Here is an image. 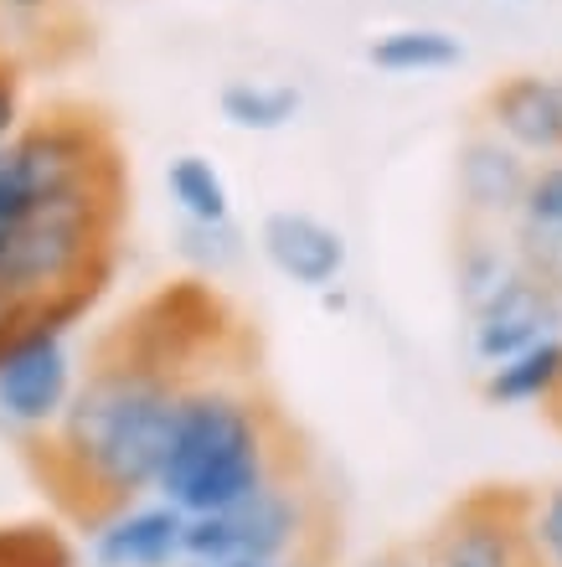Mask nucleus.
<instances>
[{
    "mask_svg": "<svg viewBox=\"0 0 562 567\" xmlns=\"http://www.w3.org/2000/svg\"><path fill=\"white\" fill-rule=\"evenodd\" d=\"M284 567H320V563H315V557L305 553V557H295V563H284Z\"/></svg>",
    "mask_w": 562,
    "mask_h": 567,
    "instance_id": "a878e982",
    "label": "nucleus"
},
{
    "mask_svg": "<svg viewBox=\"0 0 562 567\" xmlns=\"http://www.w3.org/2000/svg\"><path fill=\"white\" fill-rule=\"evenodd\" d=\"M511 243H517L521 274L537 279L542 289L562 299V233H537V227H511Z\"/></svg>",
    "mask_w": 562,
    "mask_h": 567,
    "instance_id": "412c9836",
    "label": "nucleus"
},
{
    "mask_svg": "<svg viewBox=\"0 0 562 567\" xmlns=\"http://www.w3.org/2000/svg\"><path fill=\"white\" fill-rule=\"evenodd\" d=\"M548 336H562V299L552 289H542L537 279H527V274L505 284L490 305L464 315V346H470L480 372L501 367V361L548 341Z\"/></svg>",
    "mask_w": 562,
    "mask_h": 567,
    "instance_id": "1a4fd4ad",
    "label": "nucleus"
},
{
    "mask_svg": "<svg viewBox=\"0 0 562 567\" xmlns=\"http://www.w3.org/2000/svg\"><path fill=\"white\" fill-rule=\"evenodd\" d=\"M511 279H521V258H517V243H511V227L459 223L454 254H449V284H454L459 315H474L480 305H490Z\"/></svg>",
    "mask_w": 562,
    "mask_h": 567,
    "instance_id": "f8f14e48",
    "label": "nucleus"
},
{
    "mask_svg": "<svg viewBox=\"0 0 562 567\" xmlns=\"http://www.w3.org/2000/svg\"><path fill=\"white\" fill-rule=\"evenodd\" d=\"M21 124H27V78L21 62L0 52V150L11 145Z\"/></svg>",
    "mask_w": 562,
    "mask_h": 567,
    "instance_id": "4be33fe9",
    "label": "nucleus"
},
{
    "mask_svg": "<svg viewBox=\"0 0 562 567\" xmlns=\"http://www.w3.org/2000/svg\"><path fill=\"white\" fill-rule=\"evenodd\" d=\"M511 227H537V233H562V161H537L521 212Z\"/></svg>",
    "mask_w": 562,
    "mask_h": 567,
    "instance_id": "aec40b11",
    "label": "nucleus"
},
{
    "mask_svg": "<svg viewBox=\"0 0 562 567\" xmlns=\"http://www.w3.org/2000/svg\"><path fill=\"white\" fill-rule=\"evenodd\" d=\"M279 470L289 464H284V429L274 408L233 377H192L181 392L155 495L171 501L181 516H207L258 491Z\"/></svg>",
    "mask_w": 562,
    "mask_h": 567,
    "instance_id": "7ed1b4c3",
    "label": "nucleus"
},
{
    "mask_svg": "<svg viewBox=\"0 0 562 567\" xmlns=\"http://www.w3.org/2000/svg\"><path fill=\"white\" fill-rule=\"evenodd\" d=\"M78 377L83 372H78L73 330L31 315L27 330L0 351V419L42 439L62 419V408L73 403Z\"/></svg>",
    "mask_w": 562,
    "mask_h": 567,
    "instance_id": "39448f33",
    "label": "nucleus"
},
{
    "mask_svg": "<svg viewBox=\"0 0 562 567\" xmlns=\"http://www.w3.org/2000/svg\"><path fill=\"white\" fill-rule=\"evenodd\" d=\"M480 124L527 161H562V104L552 73H511L480 99Z\"/></svg>",
    "mask_w": 562,
    "mask_h": 567,
    "instance_id": "9d476101",
    "label": "nucleus"
},
{
    "mask_svg": "<svg viewBox=\"0 0 562 567\" xmlns=\"http://www.w3.org/2000/svg\"><path fill=\"white\" fill-rule=\"evenodd\" d=\"M367 62L377 73H392V78L449 73V68L464 62V42L445 27H392V31H377L367 42Z\"/></svg>",
    "mask_w": 562,
    "mask_h": 567,
    "instance_id": "2eb2a0df",
    "label": "nucleus"
},
{
    "mask_svg": "<svg viewBox=\"0 0 562 567\" xmlns=\"http://www.w3.org/2000/svg\"><path fill=\"white\" fill-rule=\"evenodd\" d=\"M192 567V563H186ZM223 567H274V563H223Z\"/></svg>",
    "mask_w": 562,
    "mask_h": 567,
    "instance_id": "bb28decb",
    "label": "nucleus"
},
{
    "mask_svg": "<svg viewBox=\"0 0 562 567\" xmlns=\"http://www.w3.org/2000/svg\"><path fill=\"white\" fill-rule=\"evenodd\" d=\"M0 161H6V150H0Z\"/></svg>",
    "mask_w": 562,
    "mask_h": 567,
    "instance_id": "c756f323",
    "label": "nucleus"
},
{
    "mask_svg": "<svg viewBox=\"0 0 562 567\" xmlns=\"http://www.w3.org/2000/svg\"><path fill=\"white\" fill-rule=\"evenodd\" d=\"M202 377L192 361L171 357L140 326H124L78 377L73 403L62 408L47 439V485L73 522H104L155 491L165 444L176 429L186 382Z\"/></svg>",
    "mask_w": 562,
    "mask_h": 567,
    "instance_id": "f257e3e1",
    "label": "nucleus"
},
{
    "mask_svg": "<svg viewBox=\"0 0 562 567\" xmlns=\"http://www.w3.org/2000/svg\"><path fill=\"white\" fill-rule=\"evenodd\" d=\"M532 181V161L511 150L501 135H490L486 124H474L470 135L454 145V207L459 223L474 227H511L521 212Z\"/></svg>",
    "mask_w": 562,
    "mask_h": 567,
    "instance_id": "0eeeda50",
    "label": "nucleus"
},
{
    "mask_svg": "<svg viewBox=\"0 0 562 567\" xmlns=\"http://www.w3.org/2000/svg\"><path fill=\"white\" fill-rule=\"evenodd\" d=\"M217 114L243 135H279L305 114V93L284 78H233L217 89Z\"/></svg>",
    "mask_w": 562,
    "mask_h": 567,
    "instance_id": "4468645a",
    "label": "nucleus"
},
{
    "mask_svg": "<svg viewBox=\"0 0 562 567\" xmlns=\"http://www.w3.org/2000/svg\"><path fill=\"white\" fill-rule=\"evenodd\" d=\"M186 516L171 501H130L93 522V567H186Z\"/></svg>",
    "mask_w": 562,
    "mask_h": 567,
    "instance_id": "9b49d317",
    "label": "nucleus"
},
{
    "mask_svg": "<svg viewBox=\"0 0 562 567\" xmlns=\"http://www.w3.org/2000/svg\"><path fill=\"white\" fill-rule=\"evenodd\" d=\"M248 248L253 243H248V233L237 227V217H227V223H176V258L207 284L243 269V264H248Z\"/></svg>",
    "mask_w": 562,
    "mask_h": 567,
    "instance_id": "f3484780",
    "label": "nucleus"
},
{
    "mask_svg": "<svg viewBox=\"0 0 562 567\" xmlns=\"http://www.w3.org/2000/svg\"><path fill=\"white\" fill-rule=\"evenodd\" d=\"M548 413H552V419H558V429H562V398H558V403L548 408Z\"/></svg>",
    "mask_w": 562,
    "mask_h": 567,
    "instance_id": "cd10ccee",
    "label": "nucleus"
},
{
    "mask_svg": "<svg viewBox=\"0 0 562 567\" xmlns=\"http://www.w3.org/2000/svg\"><path fill=\"white\" fill-rule=\"evenodd\" d=\"M315 532V501L310 491L289 480V470L268 475L258 491L207 516H186V542L181 553L192 567H223V563H295L305 557Z\"/></svg>",
    "mask_w": 562,
    "mask_h": 567,
    "instance_id": "20e7f679",
    "label": "nucleus"
},
{
    "mask_svg": "<svg viewBox=\"0 0 562 567\" xmlns=\"http://www.w3.org/2000/svg\"><path fill=\"white\" fill-rule=\"evenodd\" d=\"M0 567H78V553L58 522L21 516L0 522Z\"/></svg>",
    "mask_w": 562,
    "mask_h": 567,
    "instance_id": "a211bd4d",
    "label": "nucleus"
},
{
    "mask_svg": "<svg viewBox=\"0 0 562 567\" xmlns=\"http://www.w3.org/2000/svg\"><path fill=\"white\" fill-rule=\"evenodd\" d=\"M165 196L181 223H227L233 217V186L207 155H176L165 165Z\"/></svg>",
    "mask_w": 562,
    "mask_h": 567,
    "instance_id": "dca6fc26",
    "label": "nucleus"
},
{
    "mask_svg": "<svg viewBox=\"0 0 562 567\" xmlns=\"http://www.w3.org/2000/svg\"><path fill=\"white\" fill-rule=\"evenodd\" d=\"M521 532H527L532 567H562V480L527 491V506H521Z\"/></svg>",
    "mask_w": 562,
    "mask_h": 567,
    "instance_id": "6ab92c4d",
    "label": "nucleus"
},
{
    "mask_svg": "<svg viewBox=\"0 0 562 567\" xmlns=\"http://www.w3.org/2000/svg\"><path fill=\"white\" fill-rule=\"evenodd\" d=\"M521 506H527L521 485H480L445 511L423 553L433 567H532Z\"/></svg>",
    "mask_w": 562,
    "mask_h": 567,
    "instance_id": "423d86ee",
    "label": "nucleus"
},
{
    "mask_svg": "<svg viewBox=\"0 0 562 567\" xmlns=\"http://www.w3.org/2000/svg\"><path fill=\"white\" fill-rule=\"evenodd\" d=\"M124 227V165L42 196L0 248V284L27 299L37 320L78 330L104 299Z\"/></svg>",
    "mask_w": 562,
    "mask_h": 567,
    "instance_id": "f03ea898",
    "label": "nucleus"
},
{
    "mask_svg": "<svg viewBox=\"0 0 562 567\" xmlns=\"http://www.w3.org/2000/svg\"><path fill=\"white\" fill-rule=\"evenodd\" d=\"M367 567H433V563H429V553H423V547H392V553L371 557Z\"/></svg>",
    "mask_w": 562,
    "mask_h": 567,
    "instance_id": "393cba45",
    "label": "nucleus"
},
{
    "mask_svg": "<svg viewBox=\"0 0 562 567\" xmlns=\"http://www.w3.org/2000/svg\"><path fill=\"white\" fill-rule=\"evenodd\" d=\"M62 11H68V0H0V21L6 27H27V31L52 27Z\"/></svg>",
    "mask_w": 562,
    "mask_h": 567,
    "instance_id": "5701e85b",
    "label": "nucleus"
},
{
    "mask_svg": "<svg viewBox=\"0 0 562 567\" xmlns=\"http://www.w3.org/2000/svg\"><path fill=\"white\" fill-rule=\"evenodd\" d=\"M27 320H31V305H27V299H16L11 289L0 284V351H6L21 330H27Z\"/></svg>",
    "mask_w": 562,
    "mask_h": 567,
    "instance_id": "b1692460",
    "label": "nucleus"
},
{
    "mask_svg": "<svg viewBox=\"0 0 562 567\" xmlns=\"http://www.w3.org/2000/svg\"><path fill=\"white\" fill-rule=\"evenodd\" d=\"M258 254L284 284H295L305 295H326L346 279V264H351V248H346V233L315 212L299 207H274L258 223Z\"/></svg>",
    "mask_w": 562,
    "mask_h": 567,
    "instance_id": "6e6552de",
    "label": "nucleus"
},
{
    "mask_svg": "<svg viewBox=\"0 0 562 567\" xmlns=\"http://www.w3.org/2000/svg\"><path fill=\"white\" fill-rule=\"evenodd\" d=\"M552 89H558V104H562V73H552Z\"/></svg>",
    "mask_w": 562,
    "mask_h": 567,
    "instance_id": "c85d7f7f",
    "label": "nucleus"
},
{
    "mask_svg": "<svg viewBox=\"0 0 562 567\" xmlns=\"http://www.w3.org/2000/svg\"><path fill=\"white\" fill-rule=\"evenodd\" d=\"M480 398L490 408H552L562 398V336H548L501 367H490Z\"/></svg>",
    "mask_w": 562,
    "mask_h": 567,
    "instance_id": "ddd939ff",
    "label": "nucleus"
}]
</instances>
